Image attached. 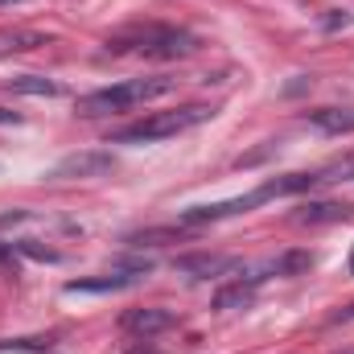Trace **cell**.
Instances as JSON below:
<instances>
[{"instance_id":"obj_1","label":"cell","mask_w":354,"mask_h":354,"mask_svg":"<svg viewBox=\"0 0 354 354\" xmlns=\"http://www.w3.org/2000/svg\"><path fill=\"white\" fill-rule=\"evenodd\" d=\"M107 50H115V54L136 50V54L157 58V62H177V58H189L198 50V37L185 29H174V25H136V29L107 37Z\"/></svg>"},{"instance_id":"obj_2","label":"cell","mask_w":354,"mask_h":354,"mask_svg":"<svg viewBox=\"0 0 354 354\" xmlns=\"http://www.w3.org/2000/svg\"><path fill=\"white\" fill-rule=\"evenodd\" d=\"M177 87V79H165V75H153V79H128V83H115V87H103V91H91L75 103L79 115H115V111H128V107H140L149 99H161Z\"/></svg>"},{"instance_id":"obj_3","label":"cell","mask_w":354,"mask_h":354,"mask_svg":"<svg viewBox=\"0 0 354 354\" xmlns=\"http://www.w3.org/2000/svg\"><path fill=\"white\" fill-rule=\"evenodd\" d=\"M210 115H214L210 103H185V107H177V111H157V115H149V120H140V124L115 128L107 145H153V140H169V136H181V132L206 124Z\"/></svg>"},{"instance_id":"obj_4","label":"cell","mask_w":354,"mask_h":354,"mask_svg":"<svg viewBox=\"0 0 354 354\" xmlns=\"http://www.w3.org/2000/svg\"><path fill=\"white\" fill-rule=\"evenodd\" d=\"M115 169V157L103 153V149H83V153H71L62 157L54 169H50V181H87V177H103Z\"/></svg>"},{"instance_id":"obj_5","label":"cell","mask_w":354,"mask_h":354,"mask_svg":"<svg viewBox=\"0 0 354 354\" xmlns=\"http://www.w3.org/2000/svg\"><path fill=\"white\" fill-rule=\"evenodd\" d=\"M153 272V260H136V264H124L107 276H91V280H71L66 292H115V288H132L140 284L145 276Z\"/></svg>"},{"instance_id":"obj_6","label":"cell","mask_w":354,"mask_h":354,"mask_svg":"<svg viewBox=\"0 0 354 354\" xmlns=\"http://www.w3.org/2000/svg\"><path fill=\"white\" fill-rule=\"evenodd\" d=\"M120 326H124L128 334L153 338V334L174 330V326H177V313H174V309H165V305H145V309H128V313L120 317Z\"/></svg>"},{"instance_id":"obj_7","label":"cell","mask_w":354,"mask_h":354,"mask_svg":"<svg viewBox=\"0 0 354 354\" xmlns=\"http://www.w3.org/2000/svg\"><path fill=\"white\" fill-rule=\"evenodd\" d=\"M174 268L181 276H189V280H210V276H223V272H231L235 260L231 256H210V252H198V256H177Z\"/></svg>"},{"instance_id":"obj_8","label":"cell","mask_w":354,"mask_h":354,"mask_svg":"<svg viewBox=\"0 0 354 354\" xmlns=\"http://www.w3.org/2000/svg\"><path fill=\"white\" fill-rule=\"evenodd\" d=\"M346 218H354V206H351V202H309V206H301V210L292 214V223H301V227L346 223Z\"/></svg>"},{"instance_id":"obj_9","label":"cell","mask_w":354,"mask_h":354,"mask_svg":"<svg viewBox=\"0 0 354 354\" xmlns=\"http://www.w3.org/2000/svg\"><path fill=\"white\" fill-rule=\"evenodd\" d=\"M305 120L326 132V136H346L354 132V107H317V111H305Z\"/></svg>"},{"instance_id":"obj_10","label":"cell","mask_w":354,"mask_h":354,"mask_svg":"<svg viewBox=\"0 0 354 354\" xmlns=\"http://www.w3.org/2000/svg\"><path fill=\"white\" fill-rule=\"evenodd\" d=\"M256 301V284H248L243 276L239 280H231V284H223L214 297H210V305L218 309V313H231V309H248Z\"/></svg>"},{"instance_id":"obj_11","label":"cell","mask_w":354,"mask_h":354,"mask_svg":"<svg viewBox=\"0 0 354 354\" xmlns=\"http://www.w3.org/2000/svg\"><path fill=\"white\" fill-rule=\"evenodd\" d=\"M268 268H272V276H305V272L313 268V252H309V248H292V252L276 256Z\"/></svg>"},{"instance_id":"obj_12","label":"cell","mask_w":354,"mask_h":354,"mask_svg":"<svg viewBox=\"0 0 354 354\" xmlns=\"http://www.w3.org/2000/svg\"><path fill=\"white\" fill-rule=\"evenodd\" d=\"M46 37L33 33V29H17V33H0V54H29V50H41Z\"/></svg>"},{"instance_id":"obj_13","label":"cell","mask_w":354,"mask_h":354,"mask_svg":"<svg viewBox=\"0 0 354 354\" xmlns=\"http://www.w3.org/2000/svg\"><path fill=\"white\" fill-rule=\"evenodd\" d=\"M4 87L17 95H58L62 91L54 79H41V75H12V79H4Z\"/></svg>"},{"instance_id":"obj_14","label":"cell","mask_w":354,"mask_h":354,"mask_svg":"<svg viewBox=\"0 0 354 354\" xmlns=\"http://www.w3.org/2000/svg\"><path fill=\"white\" fill-rule=\"evenodd\" d=\"M177 239H181L177 227H149V231H132L128 235L132 248H157V243H177Z\"/></svg>"},{"instance_id":"obj_15","label":"cell","mask_w":354,"mask_h":354,"mask_svg":"<svg viewBox=\"0 0 354 354\" xmlns=\"http://www.w3.org/2000/svg\"><path fill=\"white\" fill-rule=\"evenodd\" d=\"M326 181H354V153L330 161L326 169H317V185H326Z\"/></svg>"},{"instance_id":"obj_16","label":"cell","mask_w":354,"mask_h":354,"mask_svg":"<svg viewBox=\"0 0 354 354\" xmlns=\"http://www.w3.org/2000/svg\"><path fill=\"white\" fill-rule=\"evenodd\" d=\"M17 252H21V256H29V260H41V264H58V260H62L54 248H46V243H37V239H21V243H17Z\"/></svg>"},{"instance_id":"obj_17","label":"cell","mask_w":354,"mask_h":354,"mask_svg":"<svg viewBox=\"0 0 354 354\" xmlns=\"http://www.w3.org/2000/svg\"><path fill=\"white\" fill-rule=\"evenodd\" d=\"M0 351H37V354H46V351H50V342H33V338H21V342H0Z\"/></svg>"},{"instance_id":"obj_18","label":"cell","mask_w":354,"mask_h":354,"mask_svg":"<svg viewBox=\"0 0 354 354\" xmlns=\"http://www.w3.org/2000/svg\"><path fill=\"white\" fill-rule=\"evenodd\" d=\"M17 256H21V252H17L12 243H0V268H12V272H17Z\"/></svg>"},{"instance_id":"obj_19","label":"cell","mask_w":354,"mask_h":354,"mask_svg":"<svg viewBox=\"0 0 354 354\" xmlns=\"http://www.w3.org/2000/svg\"><path fill=\"white\" fill-rule=\"evenodd\" d=\"M29 214L25 210H8V214H0V231H8V227H17V223H25Z\"/></svg>"},{"instance_id":"obj_20","label":"cell","mask_w":354,"mask_h":354,"mask_svg":"<svg viewBox=\"0 0 354 354\" xmlns=\"http://www.w3.org/2000/svg\"><path fill=\"white\" fill-rule=\"evenodd\" d=\"M309 87H313V79H305V75H301L297 83H288V87H284V95H301V91H309Z\"/></svg>"},{"instance_id":"obj_21","label":"cell","mask_w":354,"mask_h":354,"mask_svg":"<svg viewBox=\"0 0 354 354\" xmlns=\"http://www.w3.org/2000/svg\"><path fill=\"white\" fill-rule=\"evenodd\" d=\"M342 25H351V17H346V12H334V17H326V29H342Z\"/></svg>"},{"instance_id":"obj_22","label":"cell","mask_w":354,"mask_h":354,"mask_svg":"<svg viewBox=\"0 0 354 354\" xmlns=\"http://www.w3.org/2000/svg\"><path fill=\"white\" fill-rule=\"evenodd\" d=\"M330 322H334V326H342V322H354V305H346V309H342V313H334V317H330Z\"/></svg>"},{"instance_id":"obj_23","label":"cell","mask_w":354,"mask_h":354,"mask_svg":"<svg viewBox=\"0 0 354 354\" xmlns=\"http://www.w3.org/2000/svg\"><path fill=\"white\" fill-rule=\"evenodd\" d=\"M0 124H21V115H17V111H8V107H0Z\"/></svg>"},{"instance_id":"obj_24","label":"cell","mask_w":354,"mask_h":354,"mask_svg":"<svg viewBox=\"0 0 354 354\" xmlns=\"http://www.w3.org/2000/svg\"><path fill=\"white\" fill-rule=\"evenodd\" d=\"M128 354H161V351H145V346H140V351H128Z\"/></svg>"},{"instance_id":"obj_25","label":"cell","mask_w":354,"mask_h":354,"mask_svg":"<svg viewBox=\"0 0 354 354\" xmlns=\"http://www.w3.org/2000/svg\"><path fill=\"white\" fill-rule=\"evenodd\" d=\"M346 268H351V276H354V248H351V260H346Z\"/></svg>"},{"instance_id":"obj_26","label":"cell","mask_w":354,"mask_h":354,"mask_svg":"<svg viewBox=\"0 0 354 354\" xmlns=\"http://www.w3.org/2000/svg\"><path fill=\"white\" fill-rule=\"evenodd\" d=\"M0 4H12V0H0Z\"/></svg>"}]
</instances>
